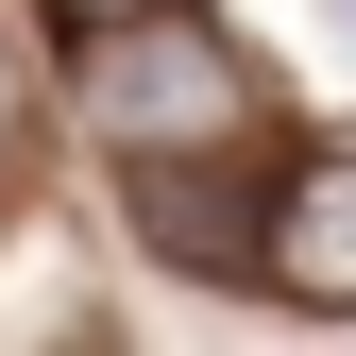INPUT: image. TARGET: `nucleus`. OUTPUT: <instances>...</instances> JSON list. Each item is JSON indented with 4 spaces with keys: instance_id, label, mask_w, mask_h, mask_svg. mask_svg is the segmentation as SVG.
Returning <instances> with one entry per match:
<instances>
[{
    "instance_id": "obj_1",
    "label": "nucleus",
    "mask_w": 356,
    "mask_h": 356,
    "mask_svg": "<svg viewBox=\"0 0 356 356\" xmlns=\"http://www.w3.org/2000/svg\"><path fill=\"white\" fill-rule=\"evenodd\" d=\"M68 119L102 153H254V51L220 17H187V0H136V17H102L85 34V68H68Z\"/></svg>"
},
{
    "instance_id": "obj_2",
    "label": "nucleus",
    "mask_w": 356,
    "mask_h": 356,
    "mask_svg": "<svg viewBox=\"0 0 356 356\" xmlns=\"http://www.w3.org/2000/svg\"><path fill=\"white\" fill-rule=\"evenodd\" d=\"M119 220H136V254L204 289H272V170L254 153H119Z\"/></svg>"
},
{
    "instance_id": "obj_3",
    "label": "nucleus",
    "mask_w": 356,
    "mask_h": 356,
    "mask_svg": "<svg viewBox=\"0 0 356 356\" xmlns=\"http://www.w3.org/2000/svg\"><path fill=\"white\" fill-rule=\"evenodd\" d=\"M272 289L356 323V153H289L272 170Z\"/></svg>"
},
{
    "instance_id": "obj_4",
    "label": "nucleus",
    "mask_w": 356,
    "mask_h": 356,
    "mask_svg": "<svg viewBox=\"0 0 356 356\" xmlns=\"http://www.w3.org/2000/svg\"><path fill=\"white\" fill-rule=\"evenodd\" d=\"M17 153H34V102H17V51H0V187H17Z\"/></svg>"
},
{
    "instance_id": "obj_5",
    "label": "nucleus",
    "mask_w": 356,
    "mask_h": 356,
    "mask_svg": "<svg viewBox=\"0 0 356 356\" xmlns=\"http://www.w3.org/2000/svg\"><path fill=\"white\" fill-rule=\"evenodd\" d=\"M51 17H68V34H102V17H136V0H51Z\"/></svg>"
}]
</instances>
